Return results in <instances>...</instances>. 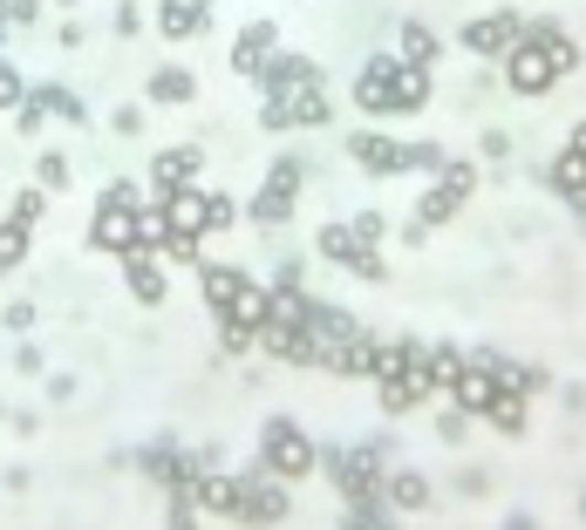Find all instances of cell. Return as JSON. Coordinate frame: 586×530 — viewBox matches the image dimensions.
Returning a JSON list of instances; mask_svg holds the SVG:
<instances>
[{"mask_svg": "<svg viewBox=\"0 0 586 530\" xmlns=\"http://www.w3.org/2000/svg\"><path fill=\"white\" fill-rule=\"evenodd\" d=\"M355 109L369 116H416L429 109V68L423 62H403V55H375L355 82Z\"/></svg>", "mask_w": 586, "mask_h": 530, "instance_id": "1", "label": "cell"}, {"mask_svg": "<svg viewBox=\"0 0 586 530\" xmlns=\"http://www.w3.org/2000/svg\"><path fill=\"white\" fill-rule=\"evenodd\" d=\"M259 469H266L273 483H300V476L321 469V448H315V435H307L294 415H273V422L259 429Z\"/></svg>", "mask_w": 586, "mask_h": 530, "instance_id": "2", "label": "cell"}, {"mask_svg": "<svg viewBox=\"0 0 586 530\" xmlns=\"http://www.w3.org/2000/svg\"><path fill=\"white\" fill-rule=\"evenodd\" d=\"M341 504L348 510H382V442H362V448H334V456H321Z\"/></svg>", "mask_w": 586, "mask_h": 530, "instance_id": "3", "label": "cell"}, {"mask_svg": "<svg viewBox=\"0 0 586 530\" xmlns=\"http://www.w3.org/2000/svg\"><path fill=\"white\" fill-rule=\"evenodd\" d=\"M471 191H478V171L444 156V163H437V184H429L423 204H416V225H423V231H429V225H450L464 204H471Z\"/></svg>", "mask_w": 586, "mask_h": 530, "instance_id": "4", "label": "cell"}, {"mask_svg": "<svg viewBox=\"0 0 586 530\" xmlns=\"http://www.w3.org/2000/svg\"><path fill=\"white\" fill-rule=\"evenodd\" d=\"M504 62V82H512V89L519 96H545V89H553V82H560V62H553V48H539V41H512V48H504L498 55Z\"/></svg>", "mask_w": 586, "mask_h": 530, "instance_id": "5", "label": "cell"}, {"mask_svg": "<svg viewBox=\"0 0 586 530\" xmlns=\"http://www.w3.org/2000/svg\"><path fill=\"white\" fill-rule=\"evenodd\" d=\"M429 394H437V381H429V360H423V340H416V354L382 381V408H388V415H416Z\"/></svg>", "mask_w": 586, "mask_h": 530, "instance_id": "6", "label": "cell"}, {"mask_svg": "<svg viewBox=\"0 0 586 530\" xmlns=\"http://www.w3.org/2000/svg\"><path fill=\"white\" fill-rule=\"evenodd\" d=\"M294 197H300V163H294V156H273L266 184L253 191V218H259V225H280V218H294Z\"/></svg>", "mask_w": 586, "mask_h": 530, "instance_id": "7", "label": "cell"}, {"mask_svg": "<svg viewBox=\"0 0 586 530\" xmlns=\"http://www.w3.org/2000/svg\"><path fill=\"white\" fill-rule=\"evenodd\" d=\"M246 497H253V476H199L191 483V510H212V517H232V523H239Z\"/></svg>", "mask_w": 586, "mask_h": 530, "instance_id": "8", "label": "cell"}, {"mask_svg": "<svg viewBox=\"0 0 586 530\" xmlns=\"http://www.w3.org/2000/svg\"><path fill=\"white\" fill-rule=\"evenodd\" d=\"M519 34H525V21L512 8H498V14H478L471 28H464V48H471V55H504Z\"/></svg>", "mask_w": 586, "mask_h": 530, "instance_id": "9", "label": "cell"}, {"mask_svg": "<svg viewBox=\"0 0 586 530\" xmlns=\"http://www.w3.org/2000/svg\"><path fill=\"white\" fill-rule=\"evenodd\" d=\"M199 150L191 143H171V150H158V163H150V184H158V197H171V191H191L199 184Z\"/></svg>", "mask_w": 586, "mask_h": 530, "instance_id": "10", "label": "cell"}, {"mask_svg": "<svg viewBox=\"0 0 586 530\" xmlns=\"http://www.w3.org/2000/svg\"><path fill=\"white\" fill-rule=\"evenodd\" d=\"M348 156H355L369 177H403V143H388L382 130H355L348 137Z\"/></svg>", "mask_w": 586, "mask_h": 530, "instance_id": "11", "label": "cell"}, {"mask_svg": "<svg viewBox=\"0 0 586 530\" xmlns=\"http://www.w3.org/2000/svg\"><path fill=\"white\" fill-rule=\"evenodd\" d=\"M307 82H321V68L307 62V55H273V62H259V89L266 96H294V89H307Z\"/></svg>", "mask_w": 586, "mask_h": 530, "instance_id": "12", "label": "cell"}, {"mask_svg": "<svg viewBox=\"0 0 586 530\" xmlns=\"http://www.w3.org/2000/svg\"><path fill=\"white\" fill-rule=\"evenodd\" d=\"M382 504L388 510H429L437 489H429V476H416V469H382Z\"/></svg>", "mask_w": 586, "mask_h": 530, "instance_id": "13", "label": "cell"}, {"mask_svg": "<svg viewBox=\"0 0 586 530\" xmlns=\"http://www.w3.org/2000/svg\"><path fill=\"white\" fill-rule=\"evenodd\" d=\"M273 41H280V28H273V21H246L239 41H232V75H259V62L273 55Z\"/></svg>", "mask_w": 586, "mask_h": 530, "instance_id": "14", "label": "cell"}, {"mask_svg": "<svg viewBox=\"0 0 586 530\" xmlns=\"http://www.w3.org/2000/svg\"><path fill=\"white\" fill-rule=\"evenodd\" d=\"M287 517V483H273L266 469L253 476V497H246V510H239V523H253V530H266V523H280Z\"/></svg>", "mask_w": 586, "mask_h": 530, "instance_id": "15", "label": "cell"}, {"mask_svg": "<svg viewBox=\"0 0 586 530\" xmlns=\"http://www.w3.org/2000/svg\"><path fill=\"white\" fill-rule=\"evenodd\" d=\"M444 388L457 394V408H464V415H484V401H491V388H498V375H484V367H478V360H464V367H457V375H450Z\"/></svg>", "mask_w": 586, "mask_h": 530, "instance_id": "16", "label": "cell"}, {"mask_svg": "<svg viewBox=\"0 0 586 530\" xmlns=\"http://www.w3.org/2000/svg\"><path fill=\"white\" fill-rule=\"evenodd\" d=\"M199 279H205L212 313L225 320V313H232V300H239V285H246V272H239V266H219V259H199Z\"/></svg>", "mask_w": 586, "mask_h": 530, "instance_id": "17", "label": "cell"}, {"mask_svg": "<svg viewBox=\"0 0 586 530\" xmlns=\"http://www.w3.org/2000/svg\"><path fill=\"white\" fill-rule=\"evenodd\" d=\"M253 340H259L266 354H280V360H315V354H321V340L307 334V326H259Z\"/></svg>", "mask_w": 586, "mask_h": 530, "instance_id": "18", "label": "cell"}, {"mask_svg": "<svg viewBox=\"0 0 586 530\" xmlns=\"http://www.w3.org/2000/svg\"><path fill=\"white\" fill-rule=\"evenodd\" d=\"M484 422H491L498 435H525V394H519L512 381H498L491 401H484Z\"/></svg>", "mask_w": 586, "mask_h": 530, "instance_id": "19", "label": "cell"}, {"mask_svg": "<svg viewBox=\"0 0 586 530\" xmlns=\"http://www.w3.org/2000/svg\"><path fill=\"white\" fill-rule=\"evenodd\" d=\"M89 245H96V252H130V212H124V204H96Z\"/></svg>", "mask_w": 586, "mask_h": 530, "instance_id": "20", "label": "cell"}, {"mask_svg": "<svg viewBox=\"0 0 586 530\" xmlns=\"http://www.w3.org/2000/svg\"><path fill=\"white\" fill-rule=\"evenodd\" d=\"M287 102V122H307V130H321V122H334V102H328V89L321 82H307V89H294V96H280Z\"/></svg>", "mask_w": 586, "mask_h": 530, "instance_id": "21", "label": "cell"}, {"mask_svg": "<svg viewBox=\"0 0 586 530\" xmlns=\"http://www.w3.org/2000/svg\"><path fill=\"white\" fill-rule=\"evenodd\" d=\"M525 41H539V48H553L560 75H573V68H579V41H573L560 21H525Z\"/></svg>", "mask_w": 586, "mask_h": 530, "instance_id": "22", "label": "cell"}, {"mask_svg": "<svg viewBox=\"0 0 586 530\" xmlns=\"http://www.w3.org/2000/svg\"><path fill=\"white\" fill-rule=\"evenodd\" d=\"M124 279H130V293H137L143 306L164 300V272H158V259H150V252H124Z\"/></svg>", "mask_w": 586, "mask_h": 530, "instance_id": "23", "label": "cell"}, {"mask_svg": "<svg viewBox=\"0 0 586 530\" xmlns=\"http://www.w3.org/2000/svg\"><path fill=\"white\" fill-rule=\"evenodd\" d=\"M191 96H199V82H191V68H158V75H150V102L178 109V102H191Z\"/></svg>", "mask_w": 586, "mask_h": 530, "instance_id": "24", "label": "cell"}, {"mask_svg": "<svg viewBox=\"0 0 586 530\" xmlns=\"http://www.w3.org/2000/svg\"><path fill=\"white\" fill-rule=\"evenodd\" d=\"M553 191H560V197H586V150L566 143V150L553 156Z\"/></svg>", "mask_w": 586, "mask_h": 530, "instance_id": "25", "label": "cell"}, {"mask_svg": "<svg viewBox=\"0 0 586 530\" xmlns=\"http://www.w3.org/2000/svg\"><path fill=\"white\" fill-rule=\"evenodd\" d=\"M158 28H164L171 41H184V34L205 28V8H191V0H164V8H158Z\"/></svg>", "mask_w": 586, "mask_h": 530, "instance_id": "26", "label": "cell"}, {"mask_svg": "<svg viewBox=\"0 0 586 530\" xmlns=\"http://www.w3.org/2000/svg\"><path fill=\"white\" fill-rule=\"evenodd\" d=\"M28 225L21 218H0V272H21V259H28Z\"/></svg>", "mask_w": 586, "mask_h": 530, "instance_id": "27", "label": "cell"}, {"mask_svg": "<svg viewBox=\"0 0 586 530\" xmlns=\"http://www.w3.org/2000/svg\"><path fill=\"white\" fill-rule=\"evenodd\" d=\"M158 245H164V252H171L178 266H199V245H205V231H191V225H171V218H164V238H158Z\"/></svg>", "mask_w": 586, "mask_h": 530, "instance_id": "28", "label": "cell"}, {"mask_svg": "<svg viewBox=\"0 0 586 530\" xmlns=\"http://www.w3.org/2000/svg\"><path fill=\"white\" fill-rule=\"evenodd\" d=\"M403 62H423V68L437 62V34H429L423 21H403Z\"/></svg>", "mask_w": 586, "mask_h": 530, "instance_id": "29", "label": "cell"}, {"mask_svg": "<svg viewBox=\"0 0 586 530\" xmlns=\"http://www.w3.org/2000/svg\"><path fill=\"white\" fill-rule=\"evenodd\" d=\"M232 225H239V204L212 191V197L199 204V231H232Z\"/></svg>", "mask_w": 586, "mask_h": 530, "instance_id": "30", "label": "cell"}, {"mask_svg": "<svg viewBox=\"0 0 586 530\" xmlns=\"http://www.w3.org/2000/svg\"><path fill=\"white\" fill-rule=\"evenodd\" d=\"M321 259H334V266L355 259V238H348V225H321Z\"/></svg>", "mask_w": 586, "mask_h": 530, "instance_id": "31", "label": "cell"}, {"mask_svg": "<svg viewBox=\"0 0 586 530\" xmlns=\"http://www.w3.org/2000/svg\"><path fill=\"white\" fill-rule=\"evenodd\" d=\"M382 231H388L382 212H355V218H348V238H355V245H382Z\"/></svg>", "mask_w": 586, "mask_h": 530, "instance_id": "32", "label": "cell"}, {"mask_svg": "<svg viewBox=\"0 0 586 530\" xmlns=\"http://www.w3.org/2000/svg\"><path fill=\"white\" fill-rule=\"evenodd\" d=\"M42 212H49V191L34 184V191H21V197H14V212H8V218H21V225L34 231V218H42Z\"/></svg>", "mask_w": 586, "mask_h": 530, "instance_id": "33", "label": "cell"}, {"mask_svg": "<svg viewBox=\"0 0 586 530\" xmlns=\"http://www.w3.org/2000/svg\"><path fill=\"white\" fill-rule=\"evenodd\" d=\"M348 272H355V279H388V266H382V252H375V245H355V259H348Z\"/></svg>", "mask_w": 586, "mask_h": 530, "instance_id": "34", "label": "cell"}, {"mask_svg": "<svg viewBox=\"0 0 586 530\" xmlns=\"http://www.w3.org/2000/svg\"><path fill=\"white\" fill-rule=\"evenodd\" d=\"M68 184V156L62 150H42V191H62Z\"/></svg>", "mask_w": 586, "mask_h": 530, "instance_id": "35", "label": "cell"}, {"mask_svg": "<svg viewBox=\"0 0 586 530\" xmlns=\"http://www.w3.org/2000/svg\"><path fill=\"white\" fill-rule=\"evenodd\" d=\"M437 163H444L437 143H409V150H403V171H437Z\"/></svg>", "mask_w": 586, "mask_h": 530, "instance_id": "36", "label": "cell"}, {"mask_svg": "<svg viewBox=\"0 0 586 530\" xmlns=\"http://www.w3.org/2000/svg\"><path fill=\"white\" fill-rule=\"evenodd\" d=\"M96 204H124V212H137L143 197H137V184H130V177H116V184H103V197H96Z\"/></svg>", "mask_w": 586, "mask_h": 530, "instance_id": "37", "label": "cell"}, {"mask_svg": "<svg viewBox=\"0 0 586 530\" xmlns=\"http://www.w3.org/2000/svg\"><path fill=\"white\" fill-rule=\"evenodd\" d=\"M464 422H471L464 408H444V415H437V435H444V442H464Z\"/></svg>", "mask_w": 586, "mask_h": 530, "instance_id": "38", "label": "cell"}, {"mask_svg": "<svg viewBox=\"0 0 586 530\" xmlns=\"http://www.w3.org/2000/svg\"><path fill=\"white\" fill-rule=\"evenodd\" d=\"M14 102H21V75L0 62V109H14Z\"/></svg>", "mask_w": 586, "mask_h": 530, "instance_id": "39", "label": "cell"}, {"mask_svg": "<svg viewBox=\"0 0 586 530\" xmlns=\"http://www.w3.org/2000/svg\"><path fill=\"white\" fill-rule=\"evenodd\" d=\"M34 14H42V8H34V0H0V21H21V28H28Z\"/></svg>", "mask_w": 586, "mask_h": 530, "instance_id": "40", "label": "cell"}, {"mask_svg": "<svg viewBox=\"0 0 586 530\" xmlns=\"http://www.w3.org/2000/svg\"><path fill=\"white\" fill-rule=\"evenodd\" d=\"M253 347V326H225V354H246Z\"/></svg>", "mask_w": 586, "mask_h": 530, "instance_id": "41", "label": "cell"}, {"mask_svg": "<svg viewBox=\"0 0 586 530\" xmlns=\"http://www.w3.org/2000/svg\"><path fill=\"white\" fill-rule=\"evenodd\" d=\"M375 517H382V510H348V517H341V530H375Z\"/></svg>", "mask_w": 586, "mask_h": 530, "instance_id": "42", "label": "cell"}, {"mask_svg": "<svg viewBox=\"0 0 586 530\" xmlns=\"http://www.w3.org/2000/svg\"><path fill=\"white\" fill-rule=\"evenodd\" d=\"M566 143H573V150H586V122H579V130H573V137H566Z\"/></svg>", "mask_w": 586, "mask_h": 530, "instance_id": "43", "label": "cell"}, {"mask_svg": "<svg viewBox=\"0 0 586 530\" xmlns=\"http://www.w3.org/2000/svg\"><path fill=\"white\" fill-rule=\"evenodd\" d=\"M375 530H403V523H388V517H375Z\"/></svg>", "mask_w": 586, "mask_h": 530, "instance_id": "44", "label": "cell"}, {"mask_svg": "<svg viewBox=\"0 0 586 530\" xmlns=\"http://www.w3.org/2000/svg\"><path fill=\"white\" fill-rule=\"evenodd\" d=\"M191 8H212V0H191Z\"/></svg>", "mask_w": 586, "mask_h": 530, "instance_id": "45", "label": "cell"}, {"mask_svg": "<svg viewBox=\"0 0 586 530\" xmlns=\"http://www.w3.org/2000/svg\"><path fill=\"white\" fill-rule=\"evenodd\" d=\"M512 530H532V523H512Z\"/></svg>", "mask_w": 586, "mask_h": 530, "instance_id": "46", "label": "cell"}, {"mask_svg": "<svg viewBox=\"0 0 586 530\" xmlns=\"http://www.w3.org/2000/svg\"><path fill=\"white\" fill-rule=\"evenodd\" d=\"M0 415H8V408H0Z\"/></svg>", "mask_w": 586, "mask_h": 530, "instance_id": "47", "label": "cell"}, {"mask_svg": "<svg viewBox=\"0 0 586 530\" xmlns=\"http://www.w3.org/2000/svg\"><path fill=\"white\" fill-rule=\"evenodd\" d=\"M68 8H75V0H68Z\"/></svg>", "mask_w": 586, "mask_h": 530, "instance_id": "48", "label": "cell"}, {"mask_svg": "<svg viewBox=\"0 0 586 530\" xmlns=\"http://www.w3.org/2000/svg\"><path fill=\"white\" fill-rule=\"evenodd\" d=\"M579 510H586V504H579Z\"/></svg>", "mask_w": 586, "mask_h": 530, "instance_id": "49", "label": "cell"}]
</instances>
